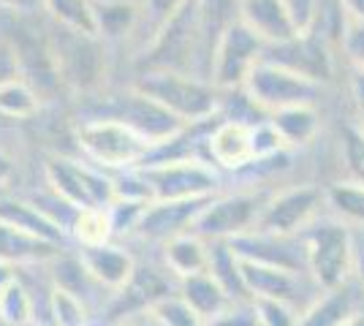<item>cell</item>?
Wrapping results in <instances>:
<instances>
[{
	"mask_svg": "<svg viewBox=\"0 0 364 326\" xmlns=\"http://www.w3.org/2000/svg\"><path fill=\"white\" fill-rule=\"evenodd\" d=\"M231 248L237 250L240 259H247V261H261V264L283 266V269L310 275L302 234H269L253 229L231 239Z\"/></svg>",
	"mask_w": 364,
	"mask_h": 326,
	"instance_id": "4fadbf2b",
	"label": "cell"
},
{
	"mask_svg": "<svg viewBox=\"0 0 364 326\" xmlns=\"http://www.w3.org/2000/svg\"><path fill=\"white\" fill-rule=\"evenodd\" d=\"M76 153L104 171H128L144 166L155 144L136 128L112 117H74Z\"/></svg>",
	"mask_w": 364,
	"mask_h": 326,
	"instance_id": "3957f363",
	"label": "cell"
},
{
	"mask_svg": "<svg viewBox=\"0 0 364 326\" xmlns=\"http://www.w3.org/2000/svg\"><path fill=\"white\" fill-rule=\"evenodd\" d=\"M92 19H95V33L107 41L109 47H128L134 52V41H136L139 31V0L92 3Z\"/></svg>",
	"mask_w": 364,
	"mask_h": 326,
	"instance_id": "ac0fdd59",
	"label": "cell"
},
{
	"mask_svg": "<svg viewBox=\"0 0 364 326\" xmlns=\"http://www.w3.org/2000/svg\"><path fill=\"white\" fill-rule=\"evenodd\" d=\"M150 310L155 313L161 326H207L204 318L177 294V288L164 294L161 299H155L150 305Z\"/></svg>",
	"mask_w": 364,
	"mask_h": 326,
	"instance_id": "d6a6232c",
	"label": "cell"
},
{
	"mask_svg": "<svg viewBox=\"0 0 364 326\" xmlns=\"http://www.w3.org/2000/svg\"><path fill=\"white\" fill-rule=\"evenodd\" d=\"M49 22V41L55 52V63L60 71L65 95L87 98L109 87L112 74V52L107 41L98 33L74 31Z\"/></svg>",
	"mask_w": 364,
	"mask_h": 326,
	"instance_id": "6da1fadb",
	"label": "cell"
},
{
	"mask_svg": "<svg viewBox=\"0 0 364 326\" xmlns=\"http://www.w3.org/2000/svg\"><path fill=\"white\" fill-rule=\"evenodd\" d=\"M0 326H9V324H6V321H3V318H0Z\"/></svg>",
	"mask_w": 364,
	"mask_h": 326,
	"instance_id": "c3c4849f",
	"label": "cell"
},
{
	"mask_svg": "<svg viewBox=\"0 0 364 326\" xmlns=\"http://www.w3.org/2000/svg\"><path fill=\"white\" fill-rule=\"evenodd\" d=\"M323 87L326 85L261 58L256 68L250 71V77L245 79L242 93L261 114H272L277 109L296 107V104H321Z\"/></svg>",
	"mask_w": 364,
	"mask_h": 326,
	"instance_id": "52a82bcc",
	"label": "cell"
},
{
	"mask_svg": "<svg viewBox=\"0 0 364 326\" xmlns=\"http://www.w3.org/2000/svg\"><path fill=\"white\" fill-rule=\"evenodd\" d=\"M267 190H256V188H240V190H220L207 199L196 215L191 232L204 237L207 242H231L242 234L253 232L258 223V215L267 202Z\"/></svg>",
	"mask_w": 364,
	"mask_h": 326,
	"instance_id": "8992f818",
	"label": "cell"
},
{
	"mask_svg": "<svg viewBox=\"0 0 364 326\" xmlns=\"http://www.w3.org/2000/svg\"><path fill=\"white\" fill-rule=\"evenodd\" d=\"M16 275H19V269H16L14 264H6V261H0V291H3V288H6V286H9V283L16 278Z\"/></svg>",
	"mask_w": 364,
	"mask_h": 326,
	"instance_id": "bcb514c9",
	"label": "cell"
},
{
	"mask_svg": "<svg viewBox=\"0 0 364 326\" xmlns=\"http://www.w3.org/2000/svg\"><path fill=\"white\" fill-rule=\"evenodd\" d=\"M340 161L346 166V180L364 183V131L350 120L340 128Z\"/></svg>",
	"mask_w": 364,
	"mask_h": 326,
	"instance_id": "1f68e13d",
	"label": "cell"
},
{
	"mask_svg": "<svg viewBox=\"0 0 364 326\" xmlns=\"http://www.w3.org/2000/svg\"><path fill=\"white\" fill-rule=\"evenodd\" d=\"M323 188L316 185H289L272 190L264 202L256 229L269 234H302L313 220L321 217Z\"/></svg>",
	"mask_w": 364,
	"mask_h": 326,
	"instance_id": "30bf717a",
	"label": "cell"
},
{
	"mask_svg": "<svg viewBox=\"0 0 364 326\" xmlns=\"http://www.w3.org/2000/svg\"><path fill=\"white\" fill-rule=\"evenodd\" d=\"M207 272L226 288L234 302L250 299L242 278V259L237 256V250L231 248V242H223V239L210 242V266H207Z\"/></svg>",
	"mask_w": 364,
	"mask_h": 326,
	"instance_id": "484cf974",
	"label": "cell"
},
{
	"mask_svg": "<svg viewBox=\"0 0 364 326\" xmlns=\"http://www.w3.org/2000/svg\"><path fill=\"white\" fill-rule=\"evenodd\" d=\"M0 220L11 223L16 229H25L36 237H44L49 242H58V245L68 239V234L58 223H52L36 204H31L25 196H11L6 190H0Z\"/></svg>",
	"mask_w": 364,
	"mask_h": 326,
	"instance_id": "603a6c76",
	"label": "cell"
},
{
	"mask_svg": "<svg viewBox=\"0 0 364 326\" xmlns=\"http://www.w3.org/2000/svg\"><path fill=\"white\" fill-rule=\"evenodd\" d=\"M144 183L150 188L152 202L174 199H210L223 190V171L215 169L204 156H168L150 158L139 166Z\"/></svg>",
	"mask_w": 364,
	"mask_h": 326,
	"instance_id": "277c9868",
	"label": "cell"
},
{
	"mask_svg": "<svg viewBox=\"0 0 364 326\" xmlns=\"http://www.w3.org/2000/svg\"><path fill=\"white\" fill-rule=\"evenodd\" d=\"M68 239H74L76 248H92L107 245L114 239V223L109 207H85L79 210L68 229Z\"/></svg>",
	"mask_w": 364,
	"mask_h": 326,
	"instance_id": "83f0119b",
	"label": "cell"
},
{
	"mask_svg": "<svg viewBox=\"0 0 364 326\" xmlns=\"http://www.w3.org/2000/svg\"><path fill=\"white\" fill-rule=\"evenodd\" d=\"M201 156L213 163L215 169L228 174H242L256 163L253 150V123L237 117H218L201 136Z\"/></svg>",
	"mask_w": 364,
	"mask_h": 326,
	"instance_id": "8fae6325",
	"label": "cell"
},
{
	"mask_svg": "<svg viewBox=\"0 0 364 326\" xmlns=\"http://www.w3.org/2000/svg\"><path fill=\"white\" fill-rule=\"evenodd\" d=\"M177 294L204 318V324H210L213 318H218L234 302L226 288L210 272H198V275L177 280Z\"/></svg>",
	"mask_w": 364,
	"mask_h": 326,
	"instance_id": "cb8c5ba5",
	"label": "cell"
},
{
	"mask_svg": "<svg viewBox=\"0 0 364 326\" xmlns=\"http://www.w3.org/2000/svg\"><path fill=\"white\" fill-rule=\"evenodd\" d=\"M41 11L46 19L63 28L95 33V19H92L90 0H41Z\"/></svg>",
	"mask_w": 364,
	"mask_h": 326,
	"instance_id": "f546056e",
	"label": "cell"
},
{
	"mask_svg": "<svg viewBox=\"0 0 364 326\" xmlns=\"http://www.w3.org/2000/svg\"><path fill=\"white\" fill-rule=\"evenodd\" d=\"M348 19H356V22H364V0H340Z\"/></svg>",
	"mask_w": 364,
	"mask_h": 326,
	"instance_id": "f6af8a7d",
	"label": "cell"
},
{
	"mask_svg": "<svg viewBox=\"0 0 364 326\" xmlns=\"http://www.w3.org/2000/svg\"><path fill=\"white\" fill-rule=\"evenodd\" d=\"M204 204H207V199H174V202H158L155 199L144 207L131 239L161 248L174 234L188 232L193 226V220H196Z\"/></svg>",
	"mask_w": 364,
	"mask_h": 326,
	"instance_id": "5bb4252c",
	"label": "cell"
},
{
	"mask_svg": "<svg viewBox=\"0 0 364 326\" xmlns=\"http://www.w3.org/2000/svg\"><path fill=\"white\" fill-rule=\"evenodd\" d=\"M188 0H139V31H136V41H134V55H131V63L136 58L141 49L152 41V36L166 25L174 14H180L182 6Z\"/></svg>",
	"mask_w": 364,
	"mask_h": 326,
	"instance_id": "f1b7e54d",
	"label": "cell"
},
{
	"mask_svg": "<svg viewBox=\"0 0 364 326\" xmlns=\"http://www.w3.org/2000/svg\"><path fill=\"white\" fill-rule=\"evenodd\" d=\"M323 202L332 217L364 229V183H356V180L332 183L323 188Z\"/></svg>",
	"mask_w": 364,
	"mask_h": 326,
	"instance_id": "4316f807",
	"label": "cell"
},
{
	"mask_svg": "<svg viewBox=\"0 0 364 326\" xmlns=\"http://www.w3.org/2000/svg\"><path fill=\"white\" fill-rule=\"evenodd\" d=\"M267 44L256 33L245 25L242 19H234L220 36L210 65V82L220 93L228 90H242L245 79L256 68V63L264 58Z\"/></svg>",
	"mask_w": 364,
	"mask_h": 326,
	"instance_id": "9c48e42d",
	"label": "cell"
},
{
	"mask_svg": "<svg viewBox=\"0 0 364 326\" xmlns=\"http://www.w3.org/2000/svg\"><path fill=\"white\" fill-rule=\"evenodd\" d=\"M343 326H364V313H356V315H350V318Z\"/></svg>",
	"mask_w": 364,
	"mask_h": 326,
	"instance_id": "7dc6e473",
	"label": "cell"
},
{
	"mask_svg": "<svg viewBox=\"0 0 364 326\" xmlns=\"http://www.w3.org/2000/svg\"><path fill=\"white\" fill-rule=\"evenodd\" d=\"M161 264L166 266V272L174 280L191 278L198 272H207L210 266V242L196 232L174 234L161 245Z\"/></svg>",
	"mask_w": 364,
	"mask_h": 326,
	"instance_id": "d6986e66",
	"label": "cell"
},
{
	"mask_svg": "<svg viewBox=\"0 0 364 326\" xmlns=\"http://www.w3.org/2000/svg\"><path fill=\"white\" fill-rule=\"evenodd\" d=\"M364 288L350 278L348 283L321 291L302 313H299V326H343L350 315L359 310V299Z\"/></svg>",
	"mask_w": 364,
	"mask_h": 326,
	"instance_id": "e0dca14e",
	"label": "cell"
},
{
	"mask_svg": "<svg viewBox=\"0 0 364 326\" xmlns=\"http://www.w3.org/2000/svg\"><path fill=\"white\" fill-rule=\"evenodd\" d=\"M131 85L144 95H150L155 104H161L185 125L210 123L220 117L223 93L210 79L198 74L174 71V68H141L134 71Z\"/></svg>",
	"mask_w": 364,
	"mask_h": 326,
	"instance_id": "7a4b0ae2",
	"label": "cell"
},
{
	"mask_svg": "<svg viewBox=\"0 0 364 326\" xmlns=\"http://www.w3.org/2000/svg\"><path fill=\"white\" fill-rule=\"evenodd\" d=\"M90 305L52 283V326H87Z\"/></svg>",
	"mask_w": 364,
	"mask_h": 326,
	"instance_id": "836d02e7",
	"label": "cell"
},
{
	"mask_svg": "<svg viewBox=\"0 0 364 326\" xmlns=\"http://www.w3.org/2000/svg\"><path fill=\"white\" fill-rule=\"evenodd\" d=\"M267 117L289 150H302L307 144H313L318 139L321 125H323L318 104H296V107L277 109Z\"/></svg>",
	"mask_w": 364,
	"mask_h": 326,
	"instance_id": "7402d4cb",
	"label": "cell"
},
{
	"mask_svg": "<svg viewBox=\"0 0 364 326\" xmlns=\"http://www.w3.org/2000/svg\"><path fill=\"white\" fill-rule=\"evenodd\" d=\"M207 326H261L258 318L256 302L253 299H242V302H231L226 310L218 318H213Z\"/></svg>",
	"mask_w": 364,
	"mask_h": 326,
	"instance_id": "8d00e7d4",
	"label": "cell"
},
{
	"mask_svg": "<svg viewBox=\"0 0 364 326\" xmlns=\"http://www.w3.org/2000/svg\"><path fill=\"white\" fill-rule=\"evenodd\" d=\"M19 77V68H16L14 52L9 49V44L0 38V85L9 82V79Z\"/></svg>",
	"mask_w": 364,
	"mask_h": 326,
	"instance_id": "ab89813d",
	"label": "cell"
},
{
	"mask_svg": "<svg viewBox=\"0 0 364 326\" xmlns=\"http://www.w3.org/2000/svg\"><path fill=\"white\" fill-rule=\"evenodd\" d=\"M63 250V245L49 242L44 237L16 229L11 223L0 220V261L6 264L19 266H33V264H46L52 261L58 253Z\"/></svg>",
	"mask_w": 364,
	"mask_h": 326,
	"instance_id": "ffe728a7",
	"label": "cell"
},
{
	"mask_svg": "<svg viewBox=\"0 0 364 326\" xmlns=\"http://www.w3.org/2000/svg\"><path fill=\"white\" fill-rule=\"evenodd\" d=\"M261 326H299V308L283 299H253Z\"/></svg>",
	"mask_w": 364,
	"mask_h": 326,
	"instance_id": "e575fe53",
	"label": "cell"
},
{
	"mask_svg": "<svg viewBox=\"0 0 364 326\" xmlns=\"http://www.w3.org/2000/svg\"><path fill=\"white\" fill-rule=\"evenodd\" d=\"M44 107V98L22 77H14L0 85V117L3 120L31 123L33 117H38V112Z\"/></svg>",
	"mask_w": 364,
	"mask_h": 326,
	"instance_id": "d4e9b609",
	"label": "cell"
},
{
	"mask_svg": "<svg viewBox=\"0 0 364 326\" xmlns=\"http://www.w3.org/2000/svg\"><path fill=\"white\" fill-rule=\"evenodd\" d=\"M14 174H16L14 158L9 156V153H6V147L0 144V190H3V188L14 180Z\"/></svg>",
	"mask_w": 364,
	"mask_h": 326,
	"instance_id": "ee69618b",
	"label": "cell"
},
{
	"mask_svg": "<svg viewBox=\"0 0 364 326\" xmlns=\"http://www.w3.org/2000/svg\"><path fill=\"white\" fill-rule=\"evenodd\" d=\"M340 52L356 74H364V22L348 19L343 38H340Z\"/></svg>",
	"mask_w": 364,
	"mask_h": 326,
	"instance_id": "d590c367",
	"label": "cell"
},
{
	"mask_svg": "<svg viewBox=\"0 0 364 326\" xmlns=\"http://www.w3.org/2000/svg\"><path fill=\"white\" fill-rule=\"evenodd\" d=\"M350 278L364 288V234H353V272Z\"/></svg>",
	"mask_w": 364,
	"mask_h": 326,
	"instance_id": "b9f144b4",
	"label": "cell"
},
{
	"mask_svg": "<svg viewBox=\"0 0 364 326\" xmlns=\"http://www.w3.org/2000/svg\"><path fill=\"white\" fill-rule=\"evenodd\" d=\"M283 6L289 11L296 33H310L313 25H316V19H318L323 0H283Z\"/></svg>",
	"mask_w": 364,
	"mask_h": 326,
	"instance_id": "74e56055",
	"label": "cell"
},
{
	"mask_svg": "<svg viewBox=\"0 0 364 326\" xmlns=\"http://www.w3.org/2000/svg\"><path fill=\"white\" fill-rule=\"evenodd\" d=\"M0 318L9 326H31L33 324V299L25 280L16 275L0 291Z\"/></svg>",
	"mask_w": 364,
	"mask_h": 326,
	"instance_id": "4dcf8cb0",
	"label": "cell"
},
{
	"mask_svg": "<svg viewBox=\"0 0 364 326\" xmlns=\"http://www.w3.org/2000/svg\"><path fill=\"white\" fill-rule=\"evenodd\" d=\"M348 87H350V101H353V117H356V125L364 131V74L353 71Z\"/></svg>",
	"mask_w": 364,
	"mask_h": 326,
	"instance_id": "f35d334b",
	"label": "cell"
},
{
	"mask_svg": "<svg viewBox=\"0 0 364 326\" xmlns=\"http://www.w3.org/2000/svg\"><path fill=\"white\" fill-rule=\"evenodd\" d=\"M264 58L321 85L332 82L334 77V47L313 31L296 33L280 44H269L264 49Z\"/></svg>",
	"mask_w": 364,
	"mask_h": 326,
	"instance_id": "7c38bea8",
	"label": "cell"
},
{
	"mask_svg": "<svg viewBox=\"0 0 364 326\" xmlns=\"http://www.w3.org/2000/svg\"><path fill=\"white\" fill-rule=\"evenodd\" d=\"M3 11H16V14H38L41 0H0Z\"/></svg>",
	"mask_w": 364,
	"mask_h": 326,
	"instance_id": "7bdbcfd3",
	"label": "cell"
},
{
	"mask_svg": "<svg viewBox=\"0 0 364 326\" xmlns=\"http://www.w3.org/2000/svg\"><path fill=\"white\" fill-rule=\"evenodd\" d=\"M242 278L250 299H283V302L296 305L299 310L307 308V299H302L304 288L316 286L313 278L304 272L261 264V261H247V259H242Z\"/></svg>",
	"mask_w": 364,
	"mask_h": 326,
	"instance_id": "9a60e30c",
	"label": "cell"
},
{
	"mask_svg": "<svg viewBox=\"0 0 364 326\" xmlns=\"http://www.w3.org/2000/svg\"><path fill=\"white\" fill-rule=\"evenodd\" d=\"M112 326H161V321L155 318V313L147 308V310H136L122 315L117 321H112Z\"/></svg>",
	"mask_w": 364,
	"mask_h": 326,
	"instance_id": "60d3db41",
	"label": "cell"
},
{
	"mask_svg": "<svg viewBox=\"0 0 364 326\" xmlns=\"http://www.w3.org/2000/svg\"><path fill=\"white\" fill-rule=\"evenodd\" d=\"M307 272L321 291L337 288L353 272V229L337 217H318L302 232Z\"/></svg>",
	"mask_w": 364,
	"mask_h": 326,
	"instance_id": "5b68a950",
	"label": "cell"
},
{
	"mask_svg": "<svg viewBox=\"0 0 364 326\" xmlns=\"http://www.w3.org/2000/svg\"><path fill=\"white\" fill-rule=\"evenodd\" d=\"M76 256L82 259L85 269L90 272V278L107 291V294H117L128 280L134 278L136 269V259L128 248L117 245L114 239L107 245H92V248H76Z\"/></svg>",
	"mask_w": 364,
	"mask_h": 326,
	"instance_id": "2e32d148",
	"label": "cell"
},
{
	"mask_svg": "<svg viewBox=\"0 0 364 326\" xmlns=\"http://www.w3.org/2000/svg\"><path fill=\"white\" fill-rule=\"evenodd\" d=\"M44 180L60 199L85 207H109L114 202V174L98 169L90 161L71 156H52L44 163Z\"/></svg>",
	"mask_w": 364,
	"mask_h": 326,
	"instance_id": "ba28073f",
	"label": "cell"
},
{
	"mask_svg": "<svg viewBox=\"0 0 364 326\" xmlns=\"http://www.w3.org/2000/svg\"><path fill=\"white\" fill-rule=\"evenodd\" d=\"M240 19L267 47L296 36L283 0H240Z\"/></svg>",
	"mask_w": 364,
	"mask_h": 326,
	"instance_id": "44dd1931",
	"label": "cell"
}]
</instances>
